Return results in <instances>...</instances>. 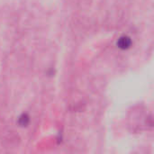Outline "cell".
I'll return each mask as SVG.
<instances>
[{"instance_id":"2","label":"cell","mask_w":154,"mask_h":154,"mask_svg":"<svg viewBox=\"0 0 154 154\" xmlns=\"http://www.w3.org/2000/svg\"><path fill=\"white\" fill-rule=\"evenodd\" d=\"M29 121H30L29 116L26 114H23L18 119V123L21 126H26L29 124Z\"/></svg>"},{"instance_id":"1","label":"cell","mask_w":154,"mask_h":154,"mask_svg":"<svg viewBox=\"0 0 154 154\" xmlns=\"http://www.w3.org/2000/svg\"><path fill=\"white\" fill-rule=\"evenodd\" d=\"M131 44H132L131 38L128 37V36H125V35L121 36L117 41V46L122 50H126V49L130 48Z\"/></svg>"}]
</instances>
